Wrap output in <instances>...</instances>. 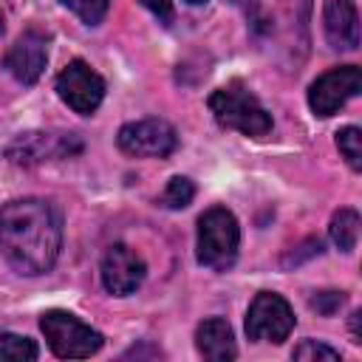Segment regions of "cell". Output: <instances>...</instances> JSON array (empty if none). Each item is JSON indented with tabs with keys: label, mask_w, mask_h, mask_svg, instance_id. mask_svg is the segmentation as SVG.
<instances>
[{
	"label": "cell",
	"mask_w": 362,
	"mask_h": 362,
	"mask_svg": "<svg viewBox=\"0 0 362 362\" xmlns=\"http://www.w3.org/2000/svg\"><path fill=\"white\" fill-rule=\"evenodd\" d=\"M362 90V71L356 65L331 68L322 76H317L308 88V105L317 116H334L348 99H354Z\"/></svg>",
	"instance_id": "obj_7"
},
{
	"label": "cell",
	"mask_w": 362,
	"mask_h": 362,
	"mask_svg": "<svg viewBox=\"0 0 362 362\" xmlns=\"http://www.w3.org/2000/svg\"><path fill=\"white\" fill-rule=\"evenodd\" d=\"M322 28L334 48L354 51L359 45V14L354 0H325Z\"/></svg>",
	"instance_id": "obj_12"
},
{
	"label": "cell",
	"mask_w": 362,
	"mask_h": 362,
	"mask_svg": "<svg viewBox=\"0 0 362 362\" xmlns=\"http://www.w3.org/2000/svg\"><path fill=\"white\" fill-rule=\"evenodd\" d=\"M40 328L48 339V348L59 359H85L102 348V334L82 322L76 314L51 308L40 317Z\"/></svg>",
	"instance_id": "obj_4"
},
{
	"label": "cell",
	"mask_w": 362,
	"mask_h": 362,
	"mask_svg": "<svg viewBox=\"0 0 362 362\" xmlns=\"http://www.w3.org/2000/svg\"><path fill=\"white\" fill-rule=\"evenodd\" d=\"M187 3H192V6H201V3H206V0H187Z\"/></svg>",
	"instance_id": "obj_23"
},
{
	"label": "cell",
	"mask_w": 362,
	"mask_h": 362,
	"mask_svg": "<svg viewBox=\"0 0 362 362\" xmlns=\"http://www.w3.org/2000/svg\"><path fill=\"white\" fill-rule=\"evenodd\" d=\"M144 8H150L161 23H170L173 20V6H170V0H139Z\"/></svg>",
	"instance_id": "obj_21"
},
{
	"label": "cell",
	"mask_w": 362,
	"mask_h": 362,
	"mask_svg": "<svg viewBox=\"0 0 362 362\" xmlns=\"http://www.w3.org/2000/svg\"><path fill=\"white\" fill-rule=\"evenodd\" d=\"M57 93H59V99L71 110H76L82 116H90L102 105V99H105V79L88 62L74 59V62H68L59 71V76H57Z\"/></svg>",
	"instance_id": "obj_6"
},
{
	"label": "cell",
	"mask_w": 362,
	"mask_h": 362,
	"mask_svg": "<svg viewBox=\"0 0 362 362\" xmlns=\"http://www.w3.org/2000/svg\"><path fill=\"white\" fill-rule=\"evenodd\" d=\"M62 246V218L42 198H17L0 209V255L25 277L57 263Z\"/></svg>",
	"instance_id": "obj_1"
},
{
	"label": "cell",
	"mask_w": 362,
	"mask_h": 362,
	"mask_svg": "<svg viewBox=\"0 0 362 362\" xmlns=\"http://www.w3.org/2000/svg\"><path fill=\"white\" fill-rule=\"evenodd\" d=\"M328 232H331V240L339 252H354L356 240H359V215H356V209L345 206V209L334 212Z\"/></svg>",
	"instance_id": "obj_14"
},
{
	"label": "cell",
	"mask_w": 362,
	"mask_h": 362,
	"mask_svg": "<svg viewBox=\"0 0 362 362\" xmlns=\"http://www.w3.org/2000/svg\"><path fill=\"white\" fill-rule=\"evenodd\" d=\"M192 198H195V184L189 178H184V175H175V178L167 181V189L161 195V204L167 209H184V206L192 204Z\"/></svg>",
	"instance_id": "obj_17"
},
{
	"label": "cell",
	"mask_w": 362,
	"mask_h": 362,
	"mask_svg": "<svg viewBox=\"0 0 362 362\" xmlns=\"http://www.w3.org/2000/svg\"><path fill=\"white\" fill-rule=\"evenodd\" d=\"M294 328V311L291 305L274 294V291H260L249 311H246V337L255 342H283Z\"/></svg>",
	"instance_id": "obj_5"
},
{
	"label": "cell",
	"mask_w": 362,
	"mask_h": 362,
	"mask_svg": "<svg viewBox=\"0 0 362 362\" xmlns=\"http://www.w3.org/2000/svg\"><path fill=\"white\" fill-rule=\"evenodd\" d=\"M45 62H48V40L40 34V31H25L6 54L3 65L6 71L23 82V85H34L40 79V74L45 71Z\"/></svg>",
	"instance_id": "obj_11"
},
{
	"label": "cell",
	"mask_w": 362,
	"mask_h": 362,
	"mask_svg": "<svg viewBox=\"0 0 362 362\" xmlns=\"http://www.w3.org/2000/svg\"><path fill=\"white\" fill-rule=\"evenodd\" d=\"M291 356L300 359V362H339V351H334V348H328V345H322V342H317V339L300 342V345L291 351Z\"/></svg>",
	"instance_id": "obj_19"
},
{
	"label": "cell",
	"mask_w": 362,
	"mask_h": 362,
	"mask_svg": "<svg viewBox=\"0 0 362 362\" xmlns=\"http://www.w3.org/2000/svg\"><path fill=\"white\" fill-rule=\"evenodd\" d=\"M215 122L226 130H238L252 139H263L272 130L269 110L257 102V96L243 82H229L226 88H218L206 99Z\"/></svg>",
	"instance_id": "obj_2"
},
{
	"label": "cell",
	"mask_w": 362,
	"mask_h": 362,
	"mask_svg": "<svg viewBox=\"0 0 362 362\" xmlns=\"http://www.w3.org/2000/svg\"><path fill=\"white\" fill-rule=\"evenodd\" d=\"M82 144L76 136H54V133H23L17 136L8 147L6 156L14 164H40L45 158H59V156H71L79 153Z\"/></svg>",
	"instance_id": "obj_9"
},
{
	"label": "cell",
	"mask_w": 362,
	"mask_h": 362,
	"mask_svg": "<svg viewBox=\"0 0 362 362\" xmlns=\"http://www.w3.org/2000/svg\"><path fill=\"white\" fill-rule=\"evenodd\" d=\"M116 141H119V150H124L127 156L164 158L175 150L178 136L173 124L164 119H139V122H127L119 130Z\"/></svg>",
	"instance_id": "obj_8"
},
{
	"label": "cell",
	"mask_w": 362,
	"mask_h": 362,
	"mask_svg": "<svg viewBox=\"0 0 362 362\" xmlns=\"http://www.w3.org/2000/svg\"><path fill=\"white\" fill-rule=\"evenodd\" d=\"M342 303H345V294H342V291H317V294L308 300V305H311L317 314H322V317L337 314Z\"/></svg>",
	"instance_id": "obj_20"
},
{
	"label": "cell",
	"mask_w": 362,
	"mask_h": 362,
	"mask_svg": "<svg viewBox=\"0 0 362 362\" xmlns=\"http://www.w3.org/2000/svg\"><path fill=\"white\" fill-rule=\"evenodd\" d=\"M0 34H3V14H0Z\"/></svg>",
	"instance_id": "obj_24"
},
{
	"label": "cell",
	"mask_w": 362,
	"mask_h": 362,
	"mask_svg": "<svg viewBox=\"0 0 362 362\" xmlns=\"http://www.w3.org/2000/svg\"><path fill=\"white\" fill-rule=\"evenodd\" d=\"M144 260L124 243H116L107 249L105 260H102V286L116 294V297H124V294H133L141 280H144Z\"/></svg>",
	"instance_id": "obj_10"
},
{
	"label": "cell",
	"mask_w": 362,
	"mask_h": 362,
	"mask_svg": "<svg viewBox=\"0 0 362 362\" xmlns=\"http://www.w3.org/2000/svg\"><path fill=\"white\" fill-rule=\"evenodd\" d=\"M359 320H362V311H354V314H351V331H354V342H362V334H359Z\"/></svg>",
	"instance_id": "obj_22"
},
{
	"label": "cell",
	"mask_w": 362,
	"mask_h": 362,
	"mask_svg": "<svg viewBox=\"0 0 362 362\" xmlns=\"http://www.w3.org/2000/svg\"><path fill=\"white\" fill-rule=\"evenodd\" d=\"M337 147H339L342 158L348 161V167L354 173H359L362 170V130L354 127V124L351 127H342L337 133Z\"/></svg>",
	"instance_id": "obj_16"
},
{
	"label": "cell",
	"mask_w": 362,
	"mask_h": 362,
	"mask_svg": "<svg viewBox=\"0 0 362 362\" xmlns=\"http://www.w3.org/2000/svg\"><path fill=\"white\" fill-rule=\"evenodd\" d=\"M65 8H71L85 25H99L107 14L110 0H59Z\"/></svg>",
	"instance_id": "obj_18"
},
{
	"label": "cell",
	"mask_w": 362,
	"mask_h": 362,
	"mask_svg": "<svg viewBox=\"0 0 362 362\" xmlns=\"http://www.w3.org/2000/svg\"><path fill=\"white\" fill-rule=\"evenodd\" d=\"M37 345L34 339L28 337H20V334H3L0 337V359H8V362H31L37 359Z\"/></svg>",
	"instance_id": "obj_15"
},
{
	"label": "cell",
	"mask_w": 362,
	"mask_h": 362,
	"mask_svg": "<svg viewBox=\"0 0 362 362\" xmlns=\"http://www.w3.org/2000/svg\"><path fill=\"white\" fill-rule=\"evenodd\" d=\"M195 348L209 362H229L238 356L235 334L223 317H209L195 331Z\"/></svg>",
	"instance_id": "obj_13"
},
{
	"label": "cell",
	"mask_w": 362,
	"mask_h": 362,
	"mask_svg": "<svg viewBox=\"0 0 362 362\" xmlns=\"http://www.w3.org/2000/svg\"><path fill=\"white\" fill-rule=\"evenodd\" d=\"M240 246L238 218L226 206H209L198 218V263L212 272H226Z\"/></svg>",
	"instance_id": "obj_3"
}]
</instances>
